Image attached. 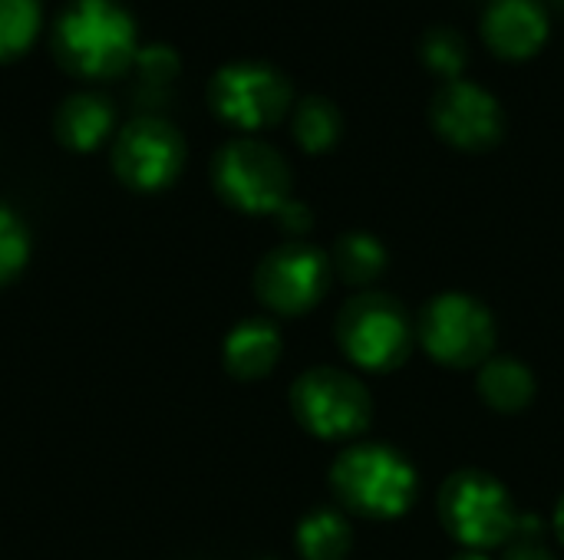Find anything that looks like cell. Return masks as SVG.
<instances>
[{
	"label": "cell",
	"instance_id": "obj_26",
	"mask_svg": "<svg viewBox=\"0 0 564 560\" xmlns=\"http://www.w3.org/2000/svg\"><path fill=\"white\" fill-rule=\"evenodd\" d=\"M453 560H489L486 554H479V551H469V554H459V558Z\"/></svg>",
	"mask_w": 564,
	"mask_h": 560
},
{
	"label": "cell",
	"instance_id": "obj_5",
	"mask_svg": "<svg viewBox=\"0 0 564 560\" xmlns=\"http://www.w3.org/2000/svg\"><path fill=\"white\" fill-rule=\"evenodd\" d=\"M440 518L446 531L469 548H499L516 538L519 515L509 492L486 472H459L440 492Z\"/></svg>",
	"mask_w": 564,
	"mask_h": 560
},
{
	"label": "cell",
	"instance_id": "obj_1",
	"mask_svg": "<svg viewBox=\"0 0 564 560\" xmlns=\"http://www.w3.org/2000/svg\"><path fill=\"white\" fill-rule=\"evenodd\" d=\"M53 59L83 79H116L132 69L139 26L122 0H69L50 30Z\"/></svg>",
	"mask_w": 564,
	"mask_h": 560
},
{
	"label": "cell",
	"instance_id": "obj_8",
	"mask_svg": "<svg viewBox=\"0 0 564 560\" xmlns=\"http://www.w3.org/2000/svg\"><path fill=\"white\" fill-rule=\"evenodd\" d=\"M420 340L433 360L453 370L482 366L496 347V323L492 314L466 297V294H443L426 304L420 317Z\"/></svg>",
	"mask_w": 564,
	"mask_h": 560
},
{
	"label": "cell",
	"instance_id": "obj_21",
	"mask_svg": "<svg viewBox=\"0 0 564 560\" xmlns=\"http://www.w3.org/2000/svg\"><path fill=\"white\" fill-rule=\"evenodd\" d=\"M132 69L139 73L145 92H152V96L159 92V96H162V92L178 79L182 59H178V53H175L169 43H145V46H139Z\"/></svg>",
	"mask_w": 564,
	"mask_h": 560
},
{
	"label": "cell",
	"instance_id": "obj_22",
	"mask_svg": "<svg viewBox=\"0 0 564 560\" xmlns=\"http://www.w3.org/2000/svg\"><path fill=\"white\" fill-rule=\"evenodd\" d=\"M30 257V231L23 218L0 201V287L10 284Z\"/></svg>",
	"mask_w": 564,
	"mask_h": 560
},
{
	"label": "cell",
	"instance_id": "obj_14",
	"mask_svg": "<svg viewBox=\"0 0 564 560\" xmlns=\"http://www.w3.org/2000/svg\"><path fill=\"white\" fill-rule=\"evenodd\" d=\"M281 356V333L274 323L254 317L238 323L225 340V366L238 380H261Z\"/></svg>",
	"mask_w": 564,
	"mask_h": 560
},
{
	"label": "cell",
	"instance_id": "obj_2",
	"mask_svg": "<svg viewBox=\"0 0 564 560\" xmlns=\"http://www.w3.org/2000/svg\"><path fill=\"white\" fill-rule=\"evenodd\" d=\"M212 185L225 205L245 215H278L291 201V165L288 158L254 139L241 135L225 142L212 162Z\"/></svg>",
	"mask_w": 564,
	"mask_h": 560
},
{
	"label": "cell",
	"instance_id": "obj_15",
	"mask_svg": "<svg viewBox=\"0 0 564 560\" xmlns=\"http://www.w3.org/2000/svg\"><path fill=\"white\" fill-rule=\"evenodd\" d=\"M291 135L307 155H324L340 142L344 116L327 96L311 92L291 109Z\"/></svg>",
	"mask_w": 564,
	"mask_h": 560
},
{
	"label": "cell",
	"instance_id": "obj_11",
	"mask_svg": "<svg viewBox=\"0 0 564 560\" xmlns=\"http://www.w3.org/2000/svg\"><path fill=\"white\" fill-rule=\"evenodd\" d=\"M330 284V261L304 244V241H288L264 254V261L254 271V290L264 307L284 317L307 314Z\"/></svg>",
	"mask_w": 564,
	"mask_h": 560
},
{
	"label": "cell",
	"instance_id": "obj_12",
	"mask_svg": "<svg viewBox=\"0 0 564 560\" xmlns=\"http://www.w3.org/2000/svg\"><path fill=\"white\" fill-rule=\"evenodd\" d=\"M479 33L499 59L522 63L545 50L552 20L542 0H492L482 13Z\"/></svg>",
	"mask_w": 564,
	"mask_h": 560
},
{
	"label": "cell",
	"instance_id": "obj_13",
	"mask_svg": "<svg viewBox=\"0 0 564 560\" xmlns=\"http://www.w3.org/2000/svg\"><path fill=\"white\" fill-rule=\"evenodd\" d=\"M116 109L102 92H69L53 112V135L69 152H93L112 132Z\"/></svg>",
	"mask_w": 564,
	"mask_h": 560
},
{
	"label": "cell",
	"instance_id": "obj_3",
	"mask_svg": "<svg viewBox=\"0 0 564 560\" xmlns=\"http://www.w3.org/2000/svg\"><path fill=\"white\" fill-rule=\"evenodd\" d=\"M334 495L364 518H397L416 498L413 465L390 446L347 449L330 469Z\"/></svg>",
	"mask_w": 564,
	"mask_h": 560
},
{
	"label": "cell",
	"instance_id": "obj_23",
	"mask_svg": "<svg viewBox=\"0 0 564 560\" xmlns=\"http://www.w3.org/2000/svg\"><path fill=\"white\" fill-rule=\"evenodd\" d=\"M502 560H555L552 551L542 545V521L535 515L519 518L516 538H512V545H509V551H506Z\"/></svg>",
	"mask_w": 564,
	"mask_h": 560
},
{
	"label": "cell",
	"instance_id": "obj_16",
	"mask_svg": "<svg viewBox=\"0 0 564 560\" xmlns=\"http://www.w3.org/2000/svg\"><path fill=\"white\" fill-rule=\"evenodd\" d=\"M479 396L499 413H519L535 396V376L519 360H489L479 370Z\"/></svg>",
	"mask_w": 564,
	"mask_h": 560
},
{
	"label": "cell",
	"instance_id": "obj_10",
	"mask_svg": "<svg viewBox=\"0 0 564 560\" xmlns=\"http://www.w3.org/2000/svg\"><path fill=\"white\" fill-rule=\"evenodd\" d=\"M430 125L459 152H489L506 135V112L486 86L473 79H453L433 92Z\"/></svg>",
	"mask_w": 564,
	"mask_h": 560
},
{
	"label": "cell",
	"instance_id": "obj_18",
	"mask_svg": "<svg viewBox=\"0 0 564 560\" xmlns=\"http://www.w3.org/2000/svg\"><path fill=\"white\" fill-rule=\"evenodd\" d=\"M330 264L337 267V274H340L347 284H370V281H377V277L383 274V267H387V251H383V244H380L373 234L354 231V234H344V238L334 244Z\"/></svg>",
	"mask_w": 564,
	"mask_h": 560
},
{
	"label": "cell",
	"instance_id": "obj_4",
	"mask_svg": "<svg viewBox=\"0 0 564 560\" xmlns=\"http://www.w3.org/2000/svg\"><path fill=\"white\" fill-rule=\"evenodd\" d=\"M212 112L241 132H261L278 125L294 106L291 79L264 59H235L215 69L208 79Z\"/></svg>",
	"mask_w": 564,
	"mask_h": 560
},
{
	"label": "cell",
	"instance_id": "obj_7",
	"mask_svg": "<svg viewBox=\"0 0 564 560\" xmlns=\"http://www.w3.org/2000/svg\"><path fill=\"white\" fill-rule=\"evenodd\" d=\"M294 419L321 439L360 436L373 419V403L367 386L344 370H307L291 386Z\"/></svg>",
	"mask_w": 564,
	"mask_h": 560
},
{
	"label": "cell",
	"instance_id": "obj_9",
	"mask_svg": "<svg viewBox=\"0 0 564 560\" xmlns=\"http://www.w3.org/2000/svg\"><path fill=\"white\" fill-rule=\"evenodd\" d=\"M185 168V139L162 116L126 122L112 142V172L126 188L162 191Z\"/></svg>",
	"mask_w": 564,
	"mask_h": 560
},
{
	"label": "cell",
	"instance_id": "obj_17",
	"mask_svg": "<svg viewBox=\"0 0 564 560\" xmlns=\"http://www.w3.org/2000/svg\"><path fill=\"white\" fill-rule=\"evenodd\" d=\"M354 548V531L344 515L321 508L311 512L297 528V551L304 560H347Z\"/></svg>",
	"mask_w": 564,
	"mask_h": 560
},
{
	"label": "cell",
	"instance_id": "obj_24",
	"mask_svg": "<svg viewBox=\"0 0 564 560\" xmlns=\"http://www.w3.org/2000/svg\"><path fill=\"white\" fill-rule=\"evenodd\" d=\"M274 218H278V224H281L288 234H307V231H311V224H314L311 208H307L304 201H294V198H291V201L274 215Z\"/></svg>",
	"mask_w": 564,
	"mask_h": 560
},
{
	"label": "cell",
	"instance_id": "obj_27",
	"mask_svg": "<svg viewBox=\"0 0 564 560\" xmlns=\"http://www.w3.org/2000/svg\"><path fill=\"white\" fill-rule=\"evenodd\" d=\"M555 3H562V7H564V0H555Z\"/></svg>",
	"mask_w": 564,
	"mask_h": 560
},
{
	"label": "cell",
	"instance_id": "obj_6",
	"mask_svg": "<svg viewBox=\"0 0 564 560\" xmlns=\"http://www.w3.org/2000/svg\"><path fill=\"white\" fill-rule=\"evenodd\" d=\"M337 340L347 360L387 373L410 353V317L390 294H357L337 317Z\"/></svg>",
	"mask_w": 564,
	"mask_h": 560
},
{
	"label": "cell",
	"instance_id": "obj_25",
	"mask_svg": "<svg viewBox=\"0 0 564 560\" xmlns=\"http://www.w3.org/2000/svg\"><path fill=\"white\" fill-rule=\"evenodd\" d=\"M555 531L562 535V541H564V498H562V505H558V515H555Z\"/></svg>",
	"mask_w": 564,
	"mask_h": 560
},
{
	"label": "cell",
	"instance_id": "obj_20",
	"mask_svg": "<svg viewBox=\"0 0 564 560\" xmlns=\"http://www.w3.org/2000/svg\"><path fill=\"white\" fill-rule=\"evenodd\" d=\"M420 59L433 76H440L443 83H453V79H463V73H466L469 43L453 26H433L420 40Z\"/></svg>",
	"mask_w": 564,
	"mask_h": 560
},
{
	"label": "cell",
	"instance_id": "obj_19",
	"mask_svg": "<svg viewBox=\"0 0 564 560\" xmlns=\"http://www.w3.org/2000/svg\"><path fill=\"white\" fill-rule=\"evenodd\" d=\"M43 30L40 0H0V63L23 56Z\"/></svg>",
	"mask_w": 564,
	"mask_h": 560
}]
</instances>
